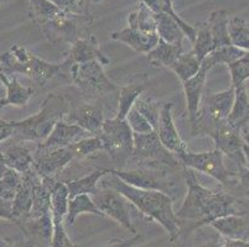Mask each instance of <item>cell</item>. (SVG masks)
Segmentation results:
<instances>
[{"mask_svg":"<svg viewBox=\"0 0 249 247\" xmlns=\"http://www.w3.org/2000/svg\"><path fill=\"white\" fill-rule=\"evenodd\" d=\"M183 168L187 193L181 207L175 212L181 221V231L196 230L231 214H239L234 208V198L218 189H210L198 182L192 169Z\"/></svg>","mask_w":249,"mask_h":247,"instance_id":"cell-1","label":"cell"},{"mask_svg":"<svg viewBox=\"0 0 249 247\" xmlns=\"http://www.w3.org/2000/svg\"><path fill=\"white\" fill-rule=\"evenodd\" d=\"M99 185L112 188L123 194L142 215L160 224L167 232L171 244L181 236V221L174 212L173 199L169 194L160 190H146L132 187L110 173V171L99 181Z\"/></svg>","mask_w":249,"mask_h":247,"instance_id":"cell-2","label":"cell"},{"mask_svg":"<svg viewBox=\"0 0 249 247\" xmlns=\"http://www.w3.org/2000/svg\"><path fill=\"white\" fill-rule=\"evenodd\" d=\"M30 16L47 40L53 45L70 44L81 37L86 26H89V15H74L62 10L51 0H28Z\"/></svg>","mask_w":249,"mask_h":247,"instance_id":"cell-3","label":"cell"},{"mask_svg":"<svg viewBox=\"0 0 249 247\" xmlns=\"http://www.w3.org/2000/svg\"><path fill=\"white\" fill-rule=\"evenodd\" d=\"M70 110V104L62 95L50 94L36 114L14 124V136L21 142H35L40 145L49 137L52 129L65 119Z\"/></svg>","mask_w":249,"mask_h":247,"instance_id":"cell-4","label":"cell"},{"mask_svg":"<svg viewBox=\"0 0 249 247\" xmlns=\"http://www.w3.org/2000/svg\"><path fill=\"white\" fill-rule=\"evenodd\" d=\"M0 71L5 76L22 74L45 85L56 74L62 72L61 65L50 63L20 45H11L6 52L0 53Z\"/></svg>","mask_w":249,"mask_h":247,"instance_id":"cell-5","label":"cell"},{"mask_svg":"<svg viewBox=\"0 0 249 247\" xmlns=\"http://www.w3.org/2000/svg\"><path fill=\"white\" fill-rule=\"evenodd\" d=\"M103 144V151H107L115 163H124L133 156L134 133L125 120L118 117L104 120L101 131L97 135Z\"/></svg>","mask_w":249,"mask_h":247,"instance_id":"cell-6","label":"cell"},{"mask_svg":"<svg viewBox=\"0 0 249 247\" xmlns=\"http://www.w3.org/2000/svg\"><path fill=\"white\" fill-rule=\"evenodd\" d=\"M176 157L182 167L207 174L223 185L232 183L234 178L226 167L225 155L217 148L212 151H205V152H191L186 149L176 155Z\"/></svg>","mask_w":249,"mask_h":247,"instance_id":"cell-7","label":"cell"},{"mask_svg":"<svg viewBox=\"0 0 249 247\" xmlns=\"http://www.w3.org/2000/svg\"><path fill=\"white\" fill-rule=\"evenodd\" d=\"M110 173L117 176L119 180L132 187L146 190H160L169 193L174 183L167 178L166 166L142 163V166L134 169H117L110 168Z\"/></svg>","mask_w":249,"mask_h":247,"instance_id":"cell-8","label":"cell"},{"mask_svg":"<svg viewBox=\"0 0 249 247\" xmlns=\"http://www.w3.org/2000/svg\"><path fill=\"white\" fill-rule=\"evenodd\" d=\"M90 197L103 216L112 217L113 220L121 224L129 232H132L133 235L138 234L130 217V205L133 204L123 194L112 188L99 185L98 190Z\"/></svg>","mask_w":249,"mask_h":247,"instance_id":"cell-9","label":"cell"},{"mask_svg":"<svg viewBox=\"0 0 249 247\" xmlns=\"http://www.w3.org/2000/svg\"><path fill=\"white\" fill-rule=\"evenodd\" d=\"M132 157L137 158L142 163L161 165L169 168L181 166L178 157L162 146L155 131L149 133H134V148Z\"/></svg>","mask_w":249,"mask_h":247,"instance_id":"cell-10","label":"cell"},{"mask_svg":"<svg viewBox=\"0 0 249 247\" xmlns=\"http://www.w3.org/2000/svg\"><path fill=\"white\" fill-rule=\"evenodd\" d=\"M65 71L70 74L74 84L85 90L101 94L118 90L117 85L107 77L103 69V65L99 61L73 65L66 68Z\"/></svg>","mask_w":249,"mask_h":247,"instance_id":"cell-11","label":"cell"},{"mask_svg":"<svg viewBox=\"0 0 249 247\" xmlns=\"http://www.w3.org/2000/svg\"><path fill=\"white\" fill-rule=\"evenodd\" d=\"M69 205V189L63 182L57 181L51 192L52 235L50 247H77L66 232L65 216Z\"/></svg>","mask_w":249,"mask_h":247,"instance_id":"cell-12","label":"cell"},{"mask_svg":"<svg viewBox=\"0 0 249 247\" xmlns=\"http://www.w3.org/2000/svg\"><path fill=\"white\" fill-rule=\"evenodd\" d=\"M74 160L70 147H44L37 145L34 153L33 168L41 178H55Z\"/></svg>","mask_w":249,"mask_h":247,"instance_id":"cell-13","label":"cell"},{"mask_svg":"<svg viewBox=\"0 0 249 247\" xmlns=\"http://www.w3.org/2000/svg\"><path fill=\"white\" fill-rule=\"evenodd\" d=\"M208 135L213 140L216 148L219 149L225 156L234 161L238 167L246 166V157L243 152L244 137L242 131L232 128L227 121L219 122L212 129Z\"/></svg>","mask_w":249,"mask_h":247,"instance_id":"cell-14","label":"cell"},{"mask_svg":"<svg viewBox=\"0 0 249 247\" xmlns=\"http://www.w3.org/2000/svg\"><path fill=\"white\" fill-rule=\"evenodd\" d=\"M89 61H99L103 66L109 63V58L102 53L97 38L93 35H85L70 45L69 56L65 62L61 63V68L65 71L71 66L81 65Z\"/></svg>","mask_w":249,"mask_h":247,"instance_id":"cell-15","label":"cell"},{"mask_svg":"<svg viewBox=\"0 0 249 247\" xmlns=\"http://www.w3.org/2000/svg\"><path fill=\"white\" fill-rule=\"evenodd\" d=\"M155 132L162 146L175 156L187 149L186 145L178 133V130L176 129L175 121H174L173 103L162 104L159 122H158V126L155 129Z\"/></svg>","mask_w":249,"mask_h":247,"instance_id":"cell-16","label":"cell"},{"mask_svg":"<svg viewBox=\"0 0 249 247\" xmlns=\"http://www.w3.org/2000/svg\"><path fill=\"white\" fill-rule=\"evenodd\" d=\"M65 120L76 124L89 135H98L104 122L103 109L97 104L80 103L76 106H70Z\"/></svg>","mask_w":249,"mask_h":247,"instance_id":"cell-17","label":"cell"},{"mask_svg":"<svg viewBox=\"0 0 249 247\" xmlns=\"http://www.w3.org/2000/svg\"><path fill=\"white\" fill-rule=\"evenodd\" d=\"M208 72H210V69H207L205 66L201 65L198 73L195 74L189 81L182 83L185 99H186V110L191 128L195 125L196 120H197L198 112H200L201 108V98H202L203 88H205Z\"/></svg>","mask_w":249,"mask_h":247,"instance_id":"cell-18","label":"cell"},{"mask_svg":"<svg viewBox=\"0 0 249 247\" xmlns=\"http://www.w3.org/2000/svg\"><path fill=\"white\" fill-rule=\"evenodd\" d=\"M92 136L80 128L76 124L69 122L67 120L61 119L60 121L52 129L51 133L49 135L46 140L40 146L44 147H69L71 145L76 144L77 141Z\"/></svg>","mask_w":249,"mask_h":247,"instance_id":"cell-19","label":"cell"},{"mask_svg":"<svg viewBox=\"0 0 249 247\" xmlns=\"http://www.w3.org/2000/svg\"><path fill=\"white\" fill-rule=\"evenodd\" d=\"M112 38L126 45L135 52L144 54H148L159 42V35H148L129 26H125L122 30L114 31L112 33Z\"/></svg>","mask_w":249,"mask_h":247,"instance_id":"cell-20","label":"cell"},{"mask_svg":"<svg viewBox=\"0 0 249 247\" xmlns=\"http://www.w3.org/2000/svg\"><path fill=\"white\" fill-rule=\"evenodd\" d=\"M1 151L6 166L10 169L22 174L33 168L34 155L22 142L1 145Z\"/></svg>","mask_w":249,"mask_h":247,"instance_id":"cell-21","label":"cell"},{"mask_svg":"<svg viewBox=\"0 0 249 247\" xmlns=\"http://www.w3.org/2000/svg\"><path fill=\"white\" fill-rule=\"evenodd\" d=\"M210 225L226 239L244 240L249 231L248 221L241 214H231L212 221Z\"/></svg>","mask_w":249,"mask_h":247,"instance_id":"cell-22","label":"cell"},{"mask_svg":"<svg viewBox=\"0 0 249 247\" xmlns=\"http://www.w3.org/2000/svg\"><path fill=\"white\" fill-rule=\"evenodd\" d=\"M227 122L232 128L244 131L249 126V97L246 85L235 87L234 101L227 117Z\"/></svg>","mask_w":249,"mask_h":247,"instance_id":"cell-23","label":"cell"},{"mask_svg":"<svg viewBox=\"0 0 249 247\" xmlns=\"http://www.w3.org/2000/svg\"><path fill=\"white\" fill-rule=\"evenodd\" d=\"M0 82L6 88V95L5 98H3L5 106H25L35 93V89L33 87H25V85L20 84L15 76L9 78L4 73H0Z\"/></svg>","mask_w":249,"mask_h":247,"instance_id":"cell-24","label":"cell"},{"mask_svg":"<svg viewBox=\"0 0 249 247\" xmlns=\"http://www.w3.org/2000/svg\"><path fill=\"white\" fill-rule=\"evenodd\" d=\"M110 168H98L96 171L90 172L86 176L77 178V180L65 182L67 189H69V198H73L80 194H89L93 196L99 188V181L104 176L109 173Z\"/></svg>","mask_w":249,"mask_h":247,"instance_id":"cell-25","label":"cell"},{"mask_svg":"<svg viewBox=\"0 0 249 247\" xmlns=\"http://www.w3.org/2000/svg\"><path fill=\"white\" fill-rule=\"evenodd\" d=\"M183 52L182 44H169L165 41L160 40L159 42L149 52L148 56L149 62L156 67H165L169 68L175 63Z\"/></svg>","mask_w":249,"mask_h":247,"instance_id":"cell-26","label":"cell"},{"mask_svg":"<svg viewBox=\"0 0 249 247\" xmlns=\"http://www.w3.org/2000/svg\"><path fill=\"white\" fill-rule=\"evenodd\" d=\"M228 21L230 14L226 10H214L208 16V26L211 30L213 49L231 46L230 35H228Z\"/></svg>","mask_w":249,"mask_h":247,"instance_id":"cell-27","label":"cell"},{"mask_svg":"<svg viewBox=\"0 0 249 247\" xmlns=\"http://www.w3.org/2000/svg\"><path fill=\"white\" fill-rule=\"evenodd\" d=\"M156 33L160 40L169 44H182L186 37L180 24L167 13L155 14Z\"/></svg>","mask_w":249,"mask_h":247,"instance_id":"cell-28","label":"cell"},{"mask_svg":"<svg viewBox=\"0 0 249 247\" xmlns=\"http://www.w3.org/2000/svg\"><path fill=\"white\" fill-rule=\"evenodd\" d=\"M126 26L148 35H158L155 14L142 1H139V4L129 13Z\"/></svg>","mask_w":249,"mask_h":247,"instance_id":"cell-29","label":"cell"},{"mask_svg":"<svg viewBox=\"0 0 249 247\" xmlns=\"http://www.w3.org/2000/svg\"><path fill=\"white\" fill-rule=\"evenodd\" d=\"M85 213L103 216V214L97 208L96 203L89 194H80V196H76L73 198H69L67 214L65 216V226L74 225L77 217L81 214H85Z\"/></svg>","mask_w":249,"mask_h":247,"instance_id":"cell-30","label":"cell"},{"mask_svg":"<svg viewBox=\"0 0 249 247\" xmlns=\"http://www.w3.org/2000/svg\"><path fill=\"white\" fill-rule=\"evenodd\" d=\"M201 68V61L198 60L192 51L182 52L180 57L175 61L170 69L178 76L181 83L189 81L190 78L197 74Z\"/></svg>","mask_w":249,"mask_h":247,"instance_id":"cell-31","label":"cell"},{"mask_svg":"<svg viewBox=\"0 0 249 247\" xmlns=\"http://www.w3.org/2000/svg\"><path fill=\"white\" fill-rule=\"evenodd\" d=\"M144 85L142 84H126L119 89L118 97V112L115 117L125 120L129 112L134 108L135 101L139 99L140 95L144 93Z\"/></svg>","mask_w":249,"mask_h":247,"instance_id":"cell-32","label":"cell"},{"mask_svg":"<svg viewBox=\"0 0 249 247\" xmlns=\"http://www.w3.org/2000/svg\"><path fill=\"white\" fill-rule=\"evenodd\" d=\"M195 26H196V37L192 42L191 51L202 62L205 57H207L213 49V41H212L211 30L207 21L196 24Z\"/></svg>","mask_w":249,"mask_h":247,"instance_id":"cell-33","label":"cell"},{"mask_svg":"<svg viewBox=\"0 0 249 247\" xmlns=\"http://www.w3.org/2000/svg\"><path fill=\"white\" fill-rule=\"evenodd\" d=\"M228 35L233 46L243 52H249V25L242 17H230Z\"/></svg>","mask_w":249,"mask_h":247,"instance_id":"cell-34","label":"cell"},{"mask_svg":"<svg viewBox=\"0 0 249 247\" xmlns=\"http://www.w3.org/2000/svg\"><path fill=\"white\" fill-rule=\"evenodd\" d=\"M246 52L241 51L237 47H234L233 45L231 46H225V47H218V49H213L212 52L208 54L207 57H205V60L201 62V65L205 66L207 69L211 71L212 68L217 65H230V63L234 62L235 60H238L239 57H242Z\"/></svg>","mask_w":249,"mask_h":247,"instance_id":"cell-35","label":"cell"},{"mask_svg":"<svg viewBox=\"0 0 249 247\" xmlns=\"http://www.w3.org/2000/svg\"><path fill=\"white\" fill-rule=\"evenodd\" d=\"M134 108L150 122V125L155 130L156 126H158V122H159L160 113H161V103L153 99L151 97H144L142 94L139 99L135 101Z\"/></svg>","mask_w":249,"mask_h":247,"instance_id":"cell-36","label":"cell"},{"mask_svg":"<svg viewBox=\"0 0 249 247\" xmlns=\"http://www.w3.org/2000/svg\"><path fill=\"white\" fill-rule=\"evenodd\" d=\"M69 147L74 158H85L90 155H94L99 151H103V144L96 135L85 137Z\"/></svg>","mask_w":249,"mask_h":247,"instance_id":"cell-37","label":"cell"},{"mask_svg":"<svg viewBox=\"0 0 249 247\" xmlns=\"http://www.w3.org/2000/svg\"><path fill=\"white\" fill-rule=\"evenodd\" d=\"M21 184V174L9 168L0 178V198L13 200Z\"/></svg>","mask_w":249,"mask_h":247,"instance_id":"cell-38","label":"cell"},{"mask_svg":"<svg viewBox=\"0 0 249 247\" xmlns=\"http://www.w3.org/2000/svg\"><path fill=\"white\" fill-rule=\"evenodd\" d=\"M228 69H230L233 87L244 85V82L249 79V52H246L238 60L230 63Z\"/></svg>","mask_w":249,"mask_h":247,"instance_id":"cell-39","label":"cell"},{"mask_svg":"<svg viewBox=\"0 0 249 247\" xmlns=\"http://www.w3.org/2000/svg\"><path fill=\"white\" fill-rule=\"evenodd\" d=\"M125 121L130 130L133 131V133H149L155 131L153 126L150 125V122L142 116L135 108H133L129 112V114L125 117Z\"/></svg>","mask_w":249,"mask_h":247,"instance_id":"cell-40","label":"cell"},{"mask_svg":"<svg viewBox=\"0 0 249 247\" xmlns=\"http://www.w3.org/2000/svg\"><path fill=\"white\" fill-rule=\"evenodd\" d=\"M62 10L74 15H89L90 0H51Z\"/></svg>","mask_w":249,"mask_h":247,"instance_id":"cell-41","label":"cell"},{"mask_svg":"<svg viewBox=\"0 0 249 247\" xmlns=\"http://www.w3.org/2000/svg\"><path fill=\"white\" fill-rule=\"evenodd\" d=\"M14 124L13 121H6V120L0 117V144L5 142L10 137L14 136Z\"/></svg>","mask_w":249,"mask_h":247,"instance_id":"cell-42","label":"cell"},{"mask_svg":"<svg viewBox=\"0 0 249 247\" xmlns=\"http://www.w3.org/2000/svg\"><path fill=\"white\" fill-rule=\"evenodd\" d=\"M140 239H142V235L135 234L133 235L132 239H128V240H122V239L110 240V241L108 242L107 246H104V247H133L140 241Z\"/></svg>","mask_w":249,"mask_h":247,"instance_id":"cell-43","label":"cell"},{"mask_svg":"<svg viewBox=\"0 0 249 247\" xmlns=\"http://www.w3.org/2000/svg\"><path fill=\"white\" fill-rule=\"evenodd\" d=\"M0 219L15 224L14 215H13V210H11V200L0 198Z\"/></svg>","mask_w":249,"mask_h":247,"instance_id":"cell-44","label":"cell"},{"mask_svg":"<svg viewBox=\"0 0 249 247\" xmlns=\"http://www.w3.org/2000/svg\"><path fill=\"white\" fill-rule=\"evenodd\" d=\"M144 5L148 6L154 14L166 13V8L162 0H140Z\"/></svg>","mask_w":249,"mask_h":247,"instance_id":"cell-45","label":"cell"},{"mask_svg":"<svg viewBox=\"0 0 249 247\" xmlns=\"http://www.w3.org/2000/svg\"><path fill=\"white\" fill-rule=\"evenodd\" d=\"M238 180L242 188L249 193V168L248 167H238Z\"/></svg>","mask_w":249,"mask_h":247,"instance_id":"cell-46","label":"cell"},{"mask_svg":"<svg viewBox=\"0 0 249 247\" xmlns=\"http://www.w3.org/2000/svg\"><path fill=\"white\" fill-rule=\"evenodd\" d=\"M219 247H249V242L246 240H235V239H226V242Z\"/></svg>","mask_w":249,"mask_h":247,"instance_id":"cell-47","label":"cell"},{"mask_svg":"<svg viewBox=\"0 0 249 247\" xmlns=\"http://www.w3.org/2000/svg\"><path fill=\"white\" fill-rule=\"evenodd\" d=\"M9 167L6 166L5 160H4V156H3V151H1V144H0V178L5 174V172L8 171Z\"/></svg>","mask_w":249,"mask_h":247,"instance_id":"cell-48","label":"cell"},{"mask_svg":"<svg viewBox=\"0 0 249 247\" xmlns=\"http://www.w3.org/2000/svg\"><path fill=\"white\" fill-rule=\"evenodd\" d=\"M243 152H244V157H246V166L249 168V144L248 142H244Z\"/></svg>","mask_w":249,"mask_h":247,"instance_id":"cell-49","label":"cell"},{"mask_svg":"<svg viewBox=\"0 0 249 247\" xmlns=\"http://www.w3.org/2000/svg\"><path fill=\"white\" fill-rule=\"evenodd\" d=\"M196 247H217L214 244H210V242H207V244H202V245H198V246Z\"/></svg>","mask_w":249,"mask_h":247,"instance_id":"cell-50","label":"cell"},{"mask_svg":"<svg viewBox=\"0 0 249 247\" xmlns=\"http://www.w3.org/2000/svg\"><path fill=\"white\" fill-rule=\"evenodd\" d=\"M248 97H249V95H248ZM246 132H247V135H246V137H244V141L247 142L249 140V126L246 129Z\"/></svg>","mask_w":249,"mask_h":247,"instance_id":"cell-51","label":"cell"},{"mask_svg":"<svg viewBox=\"0 0 249 247\" xmlns=\"http://www.w3.org/2000/svg\"><path fill=\"white\" fill-rule=\"evenodd\" d=\"M4 106H5V104H4V100H3V99H0V109H3Z\"/></svg>","mask_w":249,"mask_h":247,"instance_id":"cell-52","label":"cell"},{"mask_svg":"<svg viewBox=\"0 0 249 247\" xmlns=\"http://www.w3.org/2000/svg\"><path fill=\"white\" fill-rule=\"evenodd\" d=\"M3 1H4V0H0V4H1V3H3Z\"/></svg>","mask_w":249,"mask_h":247,"instance_id":"cell-53","label":"cell"},{"mask_svg":"<svg viewBox=\"0 0 249 247\" xmlns=\"http://www.w3.org/2000/svg\"><path fill=\"white\" fill-rule=\"evenodd\" d=\"M247 142H248V144H249V140H248V141H247Z\"/></svg>","mask_w":249,"mask_h":247,"instance_id":"cell-54","label":"cell"},{"mask_svg":"<svg viewBox=\"0 0 249 247\" xmlns=\"http://www.w3.org/2000/svg\"><path fill=\"white\" fill-rule=\"evenodd\" d=\"M248 25H249V24H248Z\"/></svg>","mask_w":249,"mask_h":247,"instance_id":"cell-55","label":"cell"}]
</instances>
